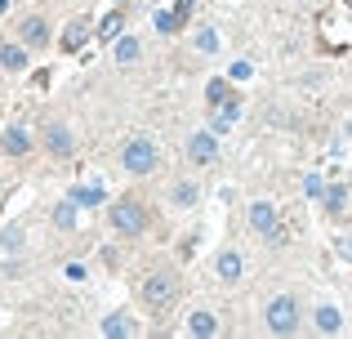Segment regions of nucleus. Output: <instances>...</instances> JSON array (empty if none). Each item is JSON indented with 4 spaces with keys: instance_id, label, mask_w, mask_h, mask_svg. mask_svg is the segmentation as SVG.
Wrapping results in <instances>:
<instances>
[{
    "instance_id": "1",
    "label": "nucleus",
    "mask_w": 352,
    "mask_h": 339,
    "mask_svg": "<svg viewBox=\"0 0 352 339\" xmlns=\"http://www.w3.org/2000/svg\"><path fill=\"white\" fill-rule=\"evenodd\" d=\"M263 322H267L272 335H294L299 331V304H294V295H276L272 304H267Z\"/></svg>"
},
{
    "instance_id": "2",
    "label": "nucleus",
    "mask_w": 352,
    "mask_h": 339,
    "mask_svg": "<svg viewBox=\"0 0 352 339\" xmlns=\"http://www.w3.org/2000/svg\"><path fill=\"white\" fill-rule=\"evenodd\" d=\"M120 166L129 174H152L156 170V143L147 139V134H134V139L125 143V152H120Z\"/></svg>"
},
{
    "instance_id": "3",
    "label": "nucleus",
    "mask_w": 352,
    "mask_h": 339,
    "mask_svg": "<svg viewBox=\"0 0 352 339\" xmlns=\"http://www.w3.org/2000/svg\"><path fill=\"white\" fill-rule=\"evenodd\" d=\"M138 295H143L147 308H165L174 295H179V277H174V272H152V277L138 286Z\"/></svg>"
},
{
    "instance_id": "4",
    "label": "nucleus",
    "mask_w": 352,
    "mask_h": 339,
    "mask_svg": "<svg viewBox=\"0 0 352 339\" xmlns=\"http://www.w3.org/2000/svg\"><path fill=\"white\" fill-rule=\"evenodd\" d=\"M112 228L125 237H143L147 232V210L138 201H116L112 206Z\"/></svg>"
},
{
    "instance_id": "5",
    "label": "nucleus",
    "mask_w": 352,
    "mask_h": 339,
    "mask_svg": "<svg viewBox=\"0 0 352 339\" xmlns=\"http://www.w3.org/2000/svg\"><path fill=\"white\" fill-rule=\"evenodd\" d=\"M250 228H254V232H263L267 241H281V223H276V206H267V201H254V206H250Z\"/></svg>"
},
{
    "instance_id": "6",
    "label": "nucleus",
    "mask_w": 352,
    "mask_h": 339,
    "mask_svg": "<svg viewBox=\"0 0 352 339\" xmlns=\"http://www.w3.org/2000/svg\"><path fill=\"white\" fill-rule=\"evenodd\" d=\"M188 157L197 161V166H210V161L219 157V139H214V130L192 134V139H188Z\"/></svg>"
},
{
    "instance_id": "7",
    "label": "nucleus",
    "mask_w": 352,
    "mask_h": 339,
    "mask_svg": "<svg viewBox=\"0 0 352 339\" xmlns=\"http://www.w3.org/2000/svg\"><path fill=\"white\" fill-rule=\"evenodd\" d=\"M18 36H23L27 50H41V45H50V23H45L41 14H32V18L18 23Z\"/></svg>"
},
{
    "instance_id": "8",
    "label": "nucleus",
    "mask_w": 352,
    "mask_h": 339,
    "mask_svg": "<svg viewBox=\"0 0 352 339\" xmlns=\"http://www.w3.org/2000/svg\"><path fill=\"white\" fill-rule=\"evenodd\" d=\"M45 148H50L54 157H72V152H76V139H72V130H67V125H58V121H54L50 130H45Z\"/></svg>"
},
{
    "instance_id": "9",
    "label": "nucleus",
    "mask_w": 352,
    "mask_h": 339,
    "mask_svg": "<svg viewBox=\"0 0 352 339\" xmlns=\"http://www.w3.org/2000/svg\"><path fill=\"white\" fill-rule=\"evenodd\" d=\"M0 148H5L9 157H27V152H32V134H27L23 125H9L5 139H0Z\"/></svg>"
},
{
    "instance_id": "10",
    "label": "nucleus",
    "mask_w": 352,
    "mask_h": 339,
    "mask_svg": "<svg viewBox=\"0 0 352 339\" xmlns=\"http://www.w3.org/2000/svg\"><path fill=\"white\" fill-rule=\"evenodd\" d=\"M188 331H192V335H201V339H210V335H219V317H214V313H206V308H201V313H192Z\"/></svg>"
},
{
    "instance_id": "11",
    "label": "nucleus",
    "mask_w": 352,
    "mask_h": 339,
    "mask_svg": "<svg viewBox=\"0 0 352 339\" xmlns=\"http://www.w3.org/2000/svg\"><path fill=\"white\" fill-rule=\"evenodd\" d=\"M214 268H219V277H223V281H241V268H245V263H241V254H236V250H223Z\"/></svg>"
},
{
    "instance_id": "12",
    "label": "nucleus",
    "mask_w": 352,
    "mask_h": 339,
    "mask_svg": "<svg viewBox=\"0 0 352 339\" xmlns=\"http://www.w3.org/2000/svg\"><path fill=\"white\" fill-rule=\"evenodd\" d=\"M321 201H326V215H344V210H348V188H326V192H321Z\"/></svg>"
},
{
    "instance_id": "13",
    "label": "nucleus",
    "mask_w": 352,
    "mask_h": 339,
    "mask_svg": "<svg viewBox=\"0 0 352 339\" xmlns=\"http://www.w3.org/2000/svg\"><path fill=\"white\" fill-rule=\"evenodd\" d=\"M0 67H9V72H23V67H27V54H23V45H0Z\"/></svg>"
},
{
    "instance_id": "14",
    "label": "nucleus",
    "mask_w": 352,
    "mask_h": 339,
    "mask_svg": "<svg viewBox=\"0 0 352 339\" xmlns=\"http://www.w3.org/2000/svg\"><path fill=\"white\" fill-rule=\"evenodd\" d=\"M339 326H344V317H339V308H317V331H326V335H335Z\"/></svg>"
},
{
    "instance_id": "15",
    "label": "nucleus",
    "mask_w": 352,
    "mask_h": 339,
    "mask_svg": "<svg viewBox=\"0 0 352 339\" xmlns=\"http://www.w3.org/2000/svg\"><path fill=\"white\" fill-rule=\"evenodd\" d=\"M80 45H85V23H67V32H63V50L76 54Z\"/></svg>"
},
{
    "instance_id": "16",
    "label": "nucleus",
    "mask_w": 352,
    "mask_h": 339,
    "mask_svg": "<svg viewBox=\"0 0 352 339\" xmlns=\"http://www.w3.org/2000/svg\"><path fill=\"white\" fill-rule=\"evenodd\" d=\"M228 98H232V89H228V80H210V85H206V103H210V107H223Z\"/></svg>"
},
{
    "instance_id": "17",
    "label": "nucleus",
    "mask_w": 352,
    "mask_h": 339,
    "mask_svg": "<svg viewBox=\"0 0 352 339\" xmlns=\"http://www.w3.org/2000/svg\"><path fill=\"white\" fill-rule=\"evenodd\" d=\"M138 54H143V45H138L134 36H120L116 41V63H134Z\"/></svg>"
},
{
    "instance_id": "18",
    "label": "nucleus",
    "mask_w": 352,
    "mask_h": 339,
    "mask_svg": "<svg viewBox=\"0 0 352 339\" xmlns=\"http://www.w3.org/2000/svg\"><path fill=\"white\" fill-rule=\"evenodd\" d=\"M98 331H103V335H134V326L125 322V313H112V317H103Z\"/></svg>"
},
{
    "instance_id": "19",
    "label": "nucleus",
    "mask_w": 352,
    "mask_h": 339,
    "mask_svg": "<svg viewBox=\"0 0 352 339\" xmlns=\"http://www.w3.org/2000/svg\"><path fill=\"white\" fill-rule=\"evenodd\" d=\"M170 201H174L179 210H188L192 201H197V188H192V183H174V188H170Z\"/></svg>"
},
{
    "instance_id": "20",
    "label": "nucleus",
    "mask_w": 352,
    "mask_h": 339,
    "mask_svg": "<svg viewBox=\"0 0 352 339\" xmlns=\"http://www.w3.org/2000/svg\"><path fill=\"white\" fill-rule=\"evenodd\" d=\"M18 245H23V223H9L5 232H0V250H9V254H14Z\"/></svg>"
},
{
    "instance_id": "21",
    "label": "nucleus",
    "mask_w": 352,
    "mask_h": 339,
    "mask_svg": "<svg viewBox=\"0 0 352 339\" xmlns=\"http://www.w3.org/2000/svg\"><path fill=\"white\" fill-rule=\"evenodd\" d=\"M103 188H72V206H98Z\"/></svg>"
},
{
    "instance_id": "22",
    "label": "nucleus",
    "mask_w": 352,
    "mask_h": 339,
    "mask_svg": "<svg viewBox=\"0 0 352 339\" xmlns=\"http://www.w3.org/2000/svg\"><path fill=\"white\" fill-rule=\"evenodd\" d=\"M197 50H201V54H219V50H223V41H219L214 27H206V32L197 36Z\"/></svg>"
},
{
    "instance_id": "23",
    "label": "nucleus",
    "mask_w": 352,
    "mask_h": 339,
    "mask_svg": "<svg viewBox=\"0 0 352 339\" xmlns=\"http://www.w3.org/2000/svg\"><path fill=\"white\" fill-rule=\"evenodd\" d=\"M98 36H103V41H116L120 36V14H107L103 23H98Z\"/></svg>"
},
{
    "instance_id": "24",
    "label": "nucleus",
    "mask_w": 352,
    "mask_h": 339,
    "mask_svg": "<svg viewBox=\"0 0 352 339\" xmlns=\"http://www.w3.org/2000/svg\"><path fill=\"white\" fill-rule=\"evenodd\" d=\"M54 223H58L63 232H67V228H76V210H72V201H67V206H58V210H54Z\"/></svg>"
},
{
    "instance_id": "25",
    "label": "nucleus",
    "mask_w": 352,
    "mask_h": 339,
    "mask_svg": "<svg viewBox=\"0 0 352 339\" xmlns=\"http://www.w3.org/2000/svg\"><path fill=\"white\" fill-rule=\"evenodd\" d=\"M228 76H232V80H250V76H254V63H250V58H236Z\"/></svg>"
},
{
    "instance_id": "26",
    "label": "nucleus",
    "mask_w": 352,
    "mask_h": 339,
    "mask_svg": "<svg viewBox=\"0 0 352 339\" xmlns=\"http://www.w3.org/2000/svg\"><path fill=\"white\" fill-rule=\"evenodd\" d=\"M228 125H232V116L219 107V116H214V125H210V130H214V134H228Z\"/></svg>"
},
{
    "instance_id": "27",
    "label": "nucleus",
    "mask_w": 352,
    "mask_h": 339,
    "mask_svg": "<svg viewBox=\"0 0 352 339\" xmlns=\"http://www.w3.org/2000/svg\"><path fill=\"white\" fill-rule=\"evenodd\" d=\"M156 27H161V32H174V27H179V18H174V14H165V9H161V14H156Z\"/></svg>"
},
{
    "instance_id": "28",
    "label": "nucleus",
    "mask_w": 352,
    "mask_h": 339,
    "mask_svg": "<svg viewBox=\"0 0 352 339\" xmlns=\"http://www.w3.org/2000/svg\"><path fill=\"white\" fill-rule=\"evenodd\" d=\"M116 5H125V0H116Z\"/></svg>"
},
{
    "instance_id": "29",
    "label": "nucleus",
    "mask_w": 352,
    "mask_h": 339,
    "mask_svg": "<svg viewBox=\"0 0 352 339\" xmlns=\"http://www.w3.org/2000/svg\"><path fill=\"white\" fill-rule=\"evenodd\" d=\"M299 5H308V0H299Z\"/></svg>"
},
{
    "instance_id": "30",
    "label": "nucleus",
    "mask_w": 352,
    "mask_h": 339,
    "mask_svg": "<svg viewBox=\"0 0 352 339\" xmlns=\"http://www.w3.org/2000/svg\"><path fill=\"white\" fill-rule=\"evenodd\" d=\"M348 5H352V0H348Z\"/></svg>"
}]
</instances>
